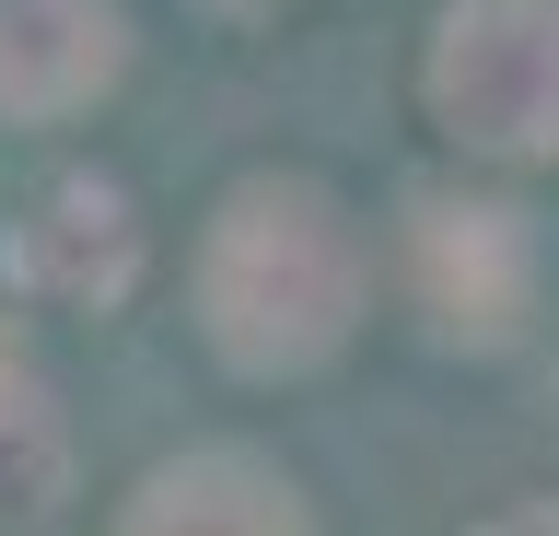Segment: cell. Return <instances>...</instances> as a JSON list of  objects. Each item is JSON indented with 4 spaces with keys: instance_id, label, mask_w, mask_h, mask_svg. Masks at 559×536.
I'll use <instances>...</instances> for the list:
<instances>
[{
    "instance_id": "cell-1",
    "label": "cell",
    "mask_w": 559,
    "mask_h": 536,
    "mask_svg": "<svg viewBox=\"0 0 559 536\" xmlns=\"http://www.w3.org/2000/svg\"><path fill=\"white\" fill-rule=\"evenodd\" d=\"M349 291H361V257H349L338 211L314 187H245L222 234L199 257V303L210 338L245 361V373H304V361L338 350Z\"/></svg>"
},
{
    "instance_id": "cell-2",
    "label": "cell",
    "mask_w": 559,
    "mask_h": 536,
    "mask_svg": "<svg viewBox=\"0 0 559 536\" xmlns=\"http://www.w3.org/2000/svg\"><path fill=\"white\" fill-rule=\"evenodd\" d=\"M431 106L478 152H559V0H454Z\"/></svg>"
},
{
    "instance_id": "cell-3",
    "label": "cell",
    "mask_w": 559,
    "mask_h": 536,
    "mask_svg": "<svg viewBox=\"0 0 559 536\" xmlns=\"http://www.w3.org/2000/svg\"><path fill=\"white\" fill-rule=\"evenodd\" d=\"M12 281L47 291V303H117L140 281V222L105 176H59L12 222Z\"/></svg>"
},
{
    "instance_id": "cell-4",
    "label": "cell",
    "mask_w": 559,
    "mask_h": 536,
    "mask_svg": "<svg viewBox=\"0 0 559 536\" xmlns=\"http://www.w3.org/2000/svg\"><path fill=\"white\" fill-rule=\"evenodd\" d=\"M117 82V0H0V106L70 117Z\"/></svg>"
},
{
    "instance_id": "cell-5",
    "label": "cell",
    "mask_w": 559,
    "mask_h": 536,
    "mask_svg": "<svg viewBox=\"0 0 559 536\" xmlns=\"http://www.w3.org/2000/svg\"><path fill=\"white\" fill-rule=\"evenodd\" d=\"M129 536H304V513L245 455H187L129 501Z\"/></svg>"
},
{
    "instance_id": "cell-6",
    "label": "cell",
    "mask_w": 559,
    "mask_h": 536,
    "mask_svg": "<svg viewBox=\"0 0 559 536\" xmlns=\"http://www.w3.org/2000/svg\"><path fill=\"white\" fill-rule=\"evenodd\" d=\"M419 269H431V303H443L454 326H501L524 303L513 211H431L419 222Z\"/></svg>"
},
{
    "instance_id": "cell-7",
    "label": "cell",
    "mask_w": 559,
    "mask_h": 536,
    "mask_svg": "<svg viewBox=\"0 0 559 536\" xmlns=\"http://www.w3.org/2000/svg\"><path fill=\"white\" fill-rule=\"evenodd\" d=\"M489 536H559V501H536V513H513V525H489Z\"/></svg>"
}]
</instances>
